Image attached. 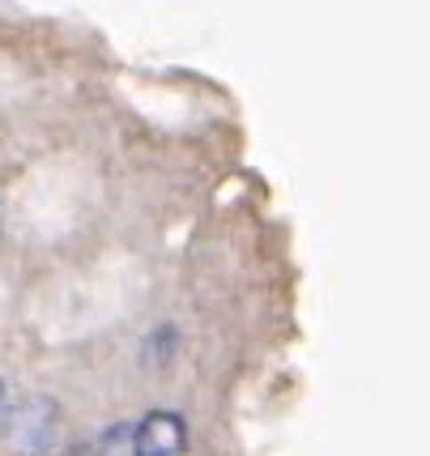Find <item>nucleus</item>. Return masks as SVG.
I'll list each match as a JSON object with an SVG mask.
<instances>
[{
	"label": "nucleus",
	"instance_id": "f03ea898",
	"mask_svg": "<svg viewBox=\"0 0 430 456\" xmlns=\"http://www.w3.org/2000/svg\"><path fill=\"white\" fill-rule=\"evenodd\" d=\"M4 401H9V388H4V379H0V410H4Z\"/></svg>",
	"mask_w": 430,
	"mask_h": 456
},
{
	"label": "nucleus",
	"instance_id": "f257e3e1",
	"mask_svg": "<svg viewBox=\"0 0 430 456\" xmlns=\"http://www.w3.org/2000/svg\"><path fill=\"white\" fill-rule=\"evenodd\" d=\"M188 444V427L183 418L171 410H154L137 422V436H133V452L137 456H179Z\"/></svg>",
	"mask_w": 430,
	"mask_h": 456
}]
</instances>
